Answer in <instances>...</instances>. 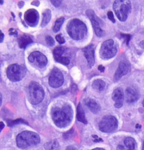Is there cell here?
<instances>
[{"instance_id": "obj_1", "label": "cell", "mask_w": 144, "mask_h": 150, "mask_svg": "<svg viewBox=\"0 0 144 150\" xmlns=\"http://www.w3.org/2000/svg\"><path fill=\"white\" fill-rule=\"evenodd\" d=\"M51 114L55 125L58 128H65L67 126L73 118V111L69 104H65L62 108H53L51 110Z\"/></svg>"}, {"instance_id": "obj_2", "label": "cell", "mask_w": 144, "mask_h": 150, "mask_svg": "<svg viewBox=\"0 0 144 150\" xmlns=\"http://www.w3.org/2000/svg\"><path fill=\"white\" fill-rule=\"evenodd\" d=\"M67 32L71 38L75 40H79L86 36L87 28L82 21L74 18L69 22L67 26Z\"/></svg>"}, {"instance_id": "obj_3", "label": "cell", "mask_w": 144, "mask_h": 150, "mask_svg": "<svg viewBox=\"0 0 144 150\" xmlns=\"http://www.w3.org/2000/svg\"><path fill=\"white\" fill-rule=\"evenodd\" d=\"M40 142V137L38 134L31 131L20 132L16 137V144L20 149L36 145Z\"/></svg>"}, {"instance_id": "obj_4", "label": "cell", "mask_w": 144, "mask_h": 150, "mask_svg": "<svg viewBox=\"0 0 144 150\" xmlns=\"http://www.w3.org/2000/svg\"><path fill=\"white\" fill-rule=\"evenodd\" d=\"M44 92L42 87L39 83L32 81L29 85L27 99L32 104H39L44 99Z\"/></svg>"}, {"instance_id": "obj_5", "label": "cell", "mask_w": 144, "mask_h": 150, "mask_svg": "<svg viewBox=\"0 0 144 150\" xmlns=\"http://www.w3.org/2000/svg\"><path fill=\"white\" fill-rule=\"evenodd\" d=\"M131 1L127 0H117L113 4V9L120 21H125L131 11Z\"/></svg>"}, {"instance_id": "obj_6", "label": "cell", "mask_w": 144, "mask_h": 150, "mask_svg": "<svg viewBox=\"0 0 144 150\" xmlns=\"http://www.w3.org/2000/svg\"><path fill=\"white\" fill-rule=\"evenodd\" d=\"M25 73L26 70L25 67L16 64L8 66L6 71L8 78L13 82L20 81L24 78Z\"/></svg>"}, {"instance_id": "obj_7", "label": "cell", "mask_w": 144, "mask_h": 150, "mask_svg": "<svg viewBox=\"0 0 144 150\" xmlns=\"http://www.w3.org/2000/svg\"><path fill=\"white\" fill-rule=\"evenodd\" d=\"M117 47L112 40L105 41L100 50V57L103 59H109L114 57L117 53Z\"/></svg>"}, {"instance_id": "obj_8", "label": "cell", "mask_w": 144, "mask_h": 150, "mask_svg": "<svg viewBox=\"0 0 144 150\" xmlns=\"http://www.w3.org/2000/svg\"><path fill=\"white\" fill-rule=\"evenodd\" d=\"M118 125L117 118L113 116H105L102 118L99 123V129L103 132L114 131Z\"/></svg>"}, {"instance_id": "obj_9", "label": "cell", "mask_w": 144, "mask_h": 150, "mask_svg": "<svg viewBox=\"0 0 144 150\" xmlns=\"http://www.w3.org/2000/svg\"><path fill=\"white\" fill-rule=\"evenodd\" d=\"M28 60L39 68L45 67L48 62L46 57L39 52H34L31 53L28 57Z\"/></svg>"}, {"instance_id": "obj_10", "label": "cell", "mask_w": 144, "mask_h": 150, "mask_svg": "<svg viewBox=\"0 0 144 150\" xmlns=\"http://www.w3.org/2000/svg\"><path fill=\"white\" fill-rule=\"evenodd\" d=\"M64 81L63 76L58 70H54L51 73L48 78L49 85L53 88H58L63 85Z\"/></svg>"}, {"instance_id": "obj_11", "label": "cell", "mask_w": 144, "mask_h": 150, "mask_svg": "<svg viewBox=\"0 0 144 150\" xmlns=\"http://www.w3.org/2000/svg\"><path fill=\"white\" fill-rule=\"evenodd\" d=\"M86 15H87V16L90 18V20H91L93 28L94 30V32L96 33V35L99 37V38L103 37L104 35H105V33H104V31L101 29V28L100 27V23L99 22H98V20L97 19L96 16L95 15L94 11H93V10L89 9L86 11Z\"/></svg>"}, {"instance_id": "obj_12", "label": "cell", "mask_w": 144, "mask_h": 150, "mask_svg": "<svg viewBox=\"0 0 144 150\" xmlns=\"http://www.w3.org/2000/svg\"><path fill=\"white\" fill-rule=\"evenodd\" d=\"M24 19L27 25L31 27H34L37 25L38 22H39V13L35 9H29L25 12Z\"/></svg>"}, {"instance_id": "obj_13", "label": "cell", "mask_w": 144, "mask_h": 150, "mask_svg": "<svg viewBox=\"0 0 144 150\" xmlns=\"http://www.w3.org/2000/svg\"><path fill=\"white\" fill-rule=\"evenodd\" d=\"M130 66L129 64L126 62H121L119 63L118 68H117V71H116L115 73L114 76V81H117L120 79L124 75L127 74L128 72L129 71Z\"/></svg>"}, {"instance_id": "obj_14", "label": "cell", "mask_w": 144, "mask_h": 150, "mask_svg": "<svg viewBox=\"0 0 144 150\" xmlns=\"http://www.w3.org/2000/svg\"><path fill=\"white\" fill-rule=\"evenodd\" d=\"M84 54L85 58L87 60L88 64L90 68H91L94 65L95 57H94V46L93 45H89L83 49Z\"/></svg>"}, {"instance_id": "obj_15", "label": "cell", "mask_w": 144, "mask_h": 150, "mask_svg": "<svg viewBox=\"0 0 144 150\" xmlns=\"http://www.w3.org/2000/svg\"><path fill=\"white\" fill-rule=\"evenodd\" d=\"M124 92L121 88H117L114 90L112 93V100L114 101V106L116 108H120L123 105V101H124Z\"/></svg>"}, {"instance_id": "obj_16", "label": "cell", "mask_w": 144, "mask_h": 150, "mask_svg": "<svg viewBox=\"0 0 144 150\" xmlns=\"http://www.w3.org/2000/svg\"><path fill=\"white\" fill-rule=\"evenodd\" d=\"M124 146L118 145L117 150H135L136 147V143L132 137H126L124 140Z\"/></svg>"}, {"instance_id": "obj_17", "label": "cell", "mask_w": 144, "mask_h": 150, "mask_svg": "<svg viewBox=\"0 0 144 150\" xmlns=\"http://www.w3.org/2000/svg\"><path fill=\"white\" fill-rule=\"evenodd\" d=\"M125 99L126 102L133 103L138 99V92L133 88H126L125 91Z\"/></svg>"}, {"instance_id": "obj_18", "label": "cell", "mask_w": 144, "mask_h": 150, "mask_svg": "<svg viewBox=\"0 0 144 150\" xmlns=\"http://www.w3.org/2000/svg\"><path fill=\"white\" fill-rule=\"evenodd\" d=\"M84 103L86 105V106L89 108L90 111H91V112H93V114H97V113L100 111V105L98 104V102H97L96 100H94V99L91 98H87L84 100Z\"/></svg>"}, {"instance_id": "obj_19", "label": "cell", "mask_w": 144, "mask_h": 150, "mask_svg": "<svg viewBox=\"0 0 144 150\" xmlns=\"http://www.w3.org/2000/svg\"><path fill=\"white\" fill-rule=\"evenodd\" d=\"M18 42L19 47L22 49H25L27 45L32 42V40L27 35H22L18 38Z\"/></svg>"}, {"instance_id": "obj_20", "label": "cell", "mask_w": 144, "mask_h": 150, "mask_svg": "<svg viewBox=\"0 0 144 150\" xmlns=\"http://www.w3.org/2000/svg\"><path fill=\"white\" fill-rule=\"evenodd\" d=\"M77 121L81 122V123H84V124H86V123H87V121H86V117H85L84 109H83L82 106H81V104H79V105L77 106Z\"/></svg>"}, {"instance_id": "obj_21", "label": "cell", "mask_w": 144, "mask_h": 150, "mask_svg": "<svg viewBox=\"0 0 144 150\" xmlns=\"http://www.w3.org/2000/svg\"><path fill=\"white\" fill-rule=\"evenodd\" d=\"M45 150H60L59 143L56 139L50 141L44 144Z\"/></svg>"}, {"instance_id": "obj_22", "label": "cell", "mask_w": 144, "mask_h": 150, "mask_svg": "<svg viewBox=\"0 0 144 150\" xmlns=\"http://www.w3.org/2000/svg\"><path fill=\"white\" fill-rule=\"evenodd\" d=\"M65 49L63 47H55L54 50H53V57H54V59L55 61L58 60V59L63 57V54L65 53Z\"/></svg>"}, {"instance_id": "obj_23", "label": "cell", "mask_w": 144, "mask_h": 150, "mask_svg": "<svg viewBox=\"0 0 144 150\" xmlns=\"http://www.w3.org/2000/svg\"><path fill=\"white\" fill-rule=\"evenodd\" d=\"M51 18V12L49 9H46L43 12V18L41 21V27H44L49 23Z\"/></svg>"}, {"instance_id": "obj_24", "label": "cell", "mask_w": 144, "mask_h": 150, "mask_svg": "<svg viewBox=\"0 0 144 150\" xmlns=\"http://www.w3.org/2000/svg\"><path fill=\"white\" fill-rule=\"evenodd\" d=\"M105 83L102 80H96L92 83V88L97 91H102L105 88Z\"/></svg>"}, {"instance_id": "obj_25", "label": "cell", "mask_w": 144, "mask_h": 150, "mask_svg": "<svg viewBox=\"0 0 144 150\" xmlns=\"http://www.w3.org/2000/svg\"><path fill=\"white\" fill-rule=\"evenodd\" d=\"M64 20H65L64 17H60V18H58V20L55 21L54 25H53V32L56 33L58 32V31H59V30L60 29V28H61L62 25H63Z\"/></svg>"}, {"instance_id": "obj_26", "label": "cell", "mask_w": 144, "mask_h": 150, "mask_svg": "<svg viewBox=\"0 0 144 150\" xmlns=\"http://www.w3.org/2000/svg\"><path fill=\"white\" fill-rule=\"evenodd\" d=\"M20 123H25V124L27 125L28 123H27V122L24 121V120L22 119H17V120H15V121H8V126H13V125H17V124H20Z\"/></svg>"}, {"instance_id": "obj_27", "label": "cell", "mask_w": 144, "mask_h": 150, "mask_svg": "<svg viewBox=\"0 0 144 150\" xmlns=\"http://www.w3.org/2000/svg\"><path fill=\"white\" fill-rule=\"evenodd\" d=\"M56 62L58 63H60V64H63V65L67 66L70 64V59H69L66 57H62V58L58 59V60H57Z\"/></svg>"}, {"instance_id": "obj_28", "label": "cell", "mask_w": 144, "mask_h": 150, "mask_svg": "<svg viewBox=\"0 0 144 150\" xmlns=\"http://www.w3.org/2000/svg\"><path fill=\"white\" fill-rule=\"evenodd\" d=\"M46 44H47L48 46H53L55 44V42L54 40L52 38V37L48 35L46 37Z\"/></svg>"}, {"instance_id": "obj_29", "label": "cell", "mask_w": 144, "mask_h": 150, "mask_svg": "<svg viewBox=\"0 0 144 150\" xmlns=\"http://www.w3.org/2000/svg\"><path fill=\"white\" fill-rule=\"evenodd\" d=\"M55 39H56V41L58 42V43H60V44H63V43H65V40H64L62 35H57L55 36Z\"/></svg>"}, {"instance_id": "obj_30", "label": "cell", "mask_w": 144, "mask_h": 150, "mask_svg": "<svg viewBox=\"0 0 144 150\" xmlns=\"http://www.w3.org/2000/svg\"><path fill=\"white\" fill-rule=\"evenodd\" d=\"M107 17H108V18L110 19V21H111L112 22H113V23L115 22V20H114V18L113 13H112V11L107 12Z\"/></svg>"}, {"instance_id": "obj_31", "label": "cell", "mask_w": 144, "mask_h": 150, "mask_svg": "<svg viewBox=\"0 0 144 150\" xmlns=\"http://www.w3.org/2000/svg\"><path fill=\"white\" fill-rule=\"evenodd\" d=\"M51 2L52 4L54 5V6H55V7H58L61 4L62 1H53V0H51Z\"/></svg>"}, {"instance_id": "obj_32", "label": "cell", "mask_w": 144, "mask_h": 150, "mask_svg": "<svg viewBox=\"0 0 144 150\" xmlns=\"http://www.w3.org/2000/svg\"><path fill=\"white\" fill-rule=\"evenodd\" d=\"M122 35L123 38H126V45L129 44V40H130V38H131V36L129 35H124H124L122 34Z\"/></svg>"}, {"instance_id": "obj_33", "label": "cell", "mask_w": 144, "mask_h": 150, "mask_svg": "<svg viewBox=\"0 0 144 150\" xmlns=\"http://www.w3.org/2000/svg\"><path fill=\"white\" fill-rule=\"evenodd\" d=\"M18 33L17 31L13 28H11L9 30V35H17Z\"/></svg>"}, {"instance_id": "obj_34", "label": "cell", "mask_w": 144, "mask_h": 150, "mask_svg": "<svg viewBox=\"0 0 144 150\" xmlns=\"http://www.w3.org/2000/svg\"><path fill=\"white\" fill-rule=\"evenodd\" d=\"M98 70H99L100 71H101V72H104V71H105V68H104V66L100 65L99 66H98Z\"/></svg>"}, {"instance_id": "obj_35", "label": "cell", "mask_w": 144, "mask_h": 150, "mask_svg": "<svg viewBox=\"0 0 144 150\" xmlns=\"http://www.w3.org/2000/svg\"><path fill=\"white\" fill-rule=\"evenodd\" d=\"M66 150H77L75 147H74L73 146H69L66 148Z\"/></svg>"}, {"instance_id": "obj_36", "label": "cell", "mask_w": 144, "mask_h": 150, "mask_svg": "<svg viewBox=\"0 0 144 150\" xmlns=\"http://www.w3.org/2000/svg\"><path fill=\"white\" fill-rule=\"evenodd\" d=\"M32 5H35V6H38L39 5V1H32Z\"/></svg>"}, {"instance_id": "obj_37", "label": "cell", "mask_w": 144, "mask_h": 150, "mask_svg": "<svg viewBox=\"0 0 144 150\" xmlns=\"http://www.w3.org/2000/svg\"><path fill=\"white\" fill-rule=\"evenodd\" d=\"M24 5V1H19V3H18V6L20 8H21L22 6H23Z\"/></svg>"}, {"instance_id": "obj_38", "label": "cell", "mask_w": 144, "mask_h": 150, "mask_svg": "<svg viewBox=\"0 0 144 150\" xmlns=\"http://www.w3.org/2000/svg\"><path fill=\"white\" fill-rule=\"evenodd\" d=\"M4 34H3V33H1V40H0V42H3V40H4Z\"/></svg>"}, {"instance_id": "obj_39", "label": "cell", "mask_w": 144, "mask_h": 150, "mask_svg": "<svg viewBox=\"0 0 144 150\" xmlns=\"http://www.w3.org/2000/svg\"><path fill=\"white\" fill-rule=\"evenodd\" d=\"M4 124L3 123V122H1V130H0L1 131L2 130V129L4 128Z\"/></svg>"}, {"instance_id": "obj_40", "label": "cell", "mask_w": 144, "mask_h": 150, "mask_svg": "<svg viewBox=\"0 0 144 150\" xmlns=\"http://www.w3.org/2000/svg\"><path fill=\"white\" fill-rule=\"evenodd\" d=\"M92 150H105V149H102V148H95V149H93Z\"/></svg>"}, {"instance_id": "obj_41", "label": "cell", "mask_w": 144, "mask_h": 150, "mask_svg": "<svg viewBox=\"0 0 144 150\" xmlns=\"http://www.w3.org/2000/svg\"><path fill=\"white\" fill-rule=\"evenodd\" d=\"M142 150H144V142H143V149Z\"/></svg>"}, {"instance_id": "obj_42", "label": "cell", "mask_w": 144, "mask_h": 150, "mask_svg": "<svg viewBox=\"0 0 144 150\" xmlns=\"http://www.w3.org/2000/svg\"><path fill=\"white\" fill-rule=\"evenodd\" d=\"M3 2H4V1H1V4H3Z\"/></svg>"}, {"instance_id": "obj_43", "label": "cell", "mask_w": 144, "mask_h": 150, "mask_svg": "<svg viewBox=\"0 0 144 150\" xmlns=\"http://www.w3.org/2000/svg\"><path fill=\"white\" fill-rule=\"evenodd\" d=\"M143 106H144V99H143Z\"/></svg>"}]
</instances>
